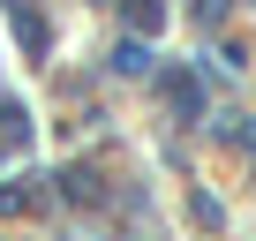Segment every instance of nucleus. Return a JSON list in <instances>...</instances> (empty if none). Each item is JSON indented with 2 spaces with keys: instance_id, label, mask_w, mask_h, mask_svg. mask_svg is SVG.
<instances>
[{
  "instance_id": "2",
  "label": "nucleus",
  "mask_w": 256,
  "mask_h": 241,
  "mask_svg": "<svg viewBox=\"0 0 256 241\" xmlns=\"http://www.w3.org/2000/svg\"><path fill=\"white\" fill-rule=\"evenodd\" d=\"M166 23V0H128V38H151Z\"/></svg>"
},
{
  "instance_id": "3",
  "label": "nucleus",
  "mask_w": 256,
  "mask_h": 241,
  "mask_svg": "<svg viewBox=\"0 0 256 241\" xmlns=\"http://www.w3.org/2000/svg\"><path fill=\"white\" fill-rule=\"evenodd\" d=\"M113 68H120V76H144V68H151L144 38H120V46H113Z\"/></svg>"
},
{
  "instance_id": "4",
  "label": "nucleus",
  "mask_w": 256,
  "mask_h": 241,
  "mask_svg": "<svg viewBox=\"0 0 256 241\" xmlns=\"http://www.w3.org/2000/svg\"><path fill=\"white\" fill-rule=\"evenodd\" d=\"M30 204H38L30 188H0V211H30Z\"/></svg>"
},
{
  "instance_id": "1",
  "label": "nucleus",
  "mask_w": 256,
  "mask_h": 241,
  "mask_svg": "<svg viewBox=\"0 0 256 241\" xmlns=\"http://www.w3.org/2000/svg\"><path fill=\"white\" fill-rule=\"evenodd\" d=\"M166 106H174L181 120H196V113H204V76H196V68H166Z\"/></svg>"
}]
</instances>
